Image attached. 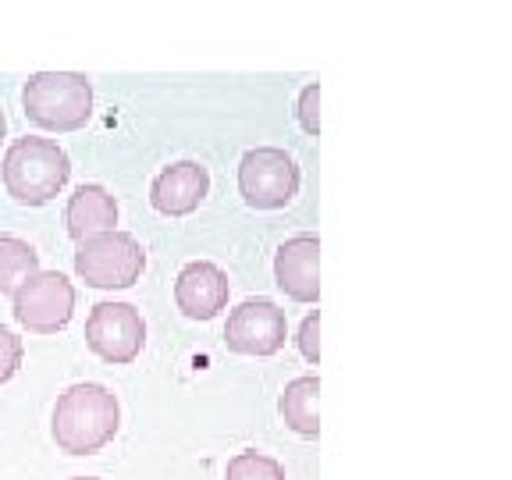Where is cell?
I'll list each match as a JSON object with an SVG mask.
<instances>
[{"label":"cell","instance_id":"cell-4","mask_svg":"<svg viewBox=\"0 0 512 480\" xmlns=\"http://www.w3.org/2000/svg\"><path fill=\"white\" fill-rule=\"evenodd\" d=\"M146 267V253L132 232H96L79 239L75 274L93 288H132Z\"/></svg>","mask_w":512,"mask_h":480},{"label":"cell","instance_id":"cell-15","mask_svg":"<svg viewBox=\"0 0 512 480\" xmlns=\"http://www.w3.org/2000/svg\"><path fill=\"white\" fill-rule=\"evenodd\" d=\"M224 480H285V466L274 456L246 448V452H235V456L228 459Z\"/></svg>","mask_w":512,"mask_h":480},{"label":"cell","instance_id":"cell-10","mask_svg":"<svg viewBox=\"0 0 512 480\" xmlns=\"http://www.w3.org/2000/svg\"><path fill=\"white\" fill-rule=\"evenodd\" d=\"M228 274L210 260H192L175 278V303L189 320H214L228 306Z\"/></svg>","mask_w":512,"mask_h":480},{"label":"cell","instance_id":"cell-9","mask_svg":"<svg viewBox=\"0 0 512 480\" xmlns=\"http://www.w3.org/2000/svg\"><path fill=\"white\" fill-rule=\"evenodd\" d=\"M274 281L288 299L317 303L320 299V239L310 232L292 235L274 253Z\"/></svg>","mask_w":512,"mask_h":480},{"label":"cell","instance_id":"cell-7","mask_svg":"<svg viewBox=\"0 0 512 480\" xmlns=\"http://www.w3.org/2000/svg\"><path fill=\"white\" fill-rule=\"evenodd\" d=\"M86 345L111 367H125L146 345L143 313L132 303H96L86 317Z\"/></svg>","mask_w":512,"mask_h":480},{"label":"cell","instance_id":"cell-6","mask_svg":"<svg viewBox=\"0 0 512 480\" xmlns=\"http://www.w3.org/2000/svg\"><path fill=\"white\" fill-rule=\"evenodd\" d=\"M11 313L32 335H57L75 313V285L61 271H36L15 288Z\"/></svg>","mask_w":512,"mask_h":480},{"label":"cell","instance_id":"cell-1","mask_svg":"<svg viewBox=\"0 0 512 480\" xmlns=\"http://www.w3.org/2000/svg\"><path fill=\"white\" fill-rule=\"evenodd\" d=\"M118 427L121 402L104 384L82 381L57 395L50 434H54L57 448L68 456H96L100 448L111 445Z\"/></svg>","mask_w":512,"mask_h":480},{"label":"cell","instance_id":"cell-2","mask_svg":"<svg viewBox=\"0 0 512 480\" xmlns=\"http://www.w3.org/2000/svg\"><path fill=\"white\" fill-rule=\"evenodd\" d=\"M72 178V160L54 139L25 136L15 139L0 160V182L25 207H43L68 185Z\"/></svg>","mask_w":512,"mask_h":480},{"label":"cell","instance_id":"cell-3","mask_svg":"<svg viewBox=\"0 0 512 480\" xmlns=\"http://www.w3.org/2000/svg\"><path fill=\"white\" fill-rule=\"evenodd\" d=\"M22 107L32 125L75 132L93 118V86L79 72H36L22 86Z\"/></svg>","mask_w":512,"mask_h":480},{"label":"cell","instance_id":"cell-18","mask_svg":"<svg viewBox=\"0 0 512 480\" xmlns=\"http://www.w3.org/2000/svg\"><path fill=\"white\" fill-rule=\"evenodd\" d=\"M317 104H320V82H310V86L299 93V125H303L306 136H317L320 132Z\"/></svg>","mask_w":512,"mask_h":480},{"label":"cell","instance_id":"cell-13","mask_svg":"<svg viewBox=\"0 0 512 480\" xmlns=\"http://www.w3.org/2000/svg\"><path fill=\"white\" fill-rule=\"evenodd\" d=\"M317 395H320V377L306 374V377H296V381H288L278 399L281 420H285L299 438H317L320 434Z\"/></svg>","mask_w":512,"mask_h":480},{"label":"cell","instance_id":"cell-11","mask_svg":"<svg viewBox=\"0 0 512 480\" xmlns=\"http://www.w3.org/2000/svg\"><path fill=\"white\" fill-rule=\"evenodd\" d=\"M210 192V175L203 164L196 160H175L164 171H157L150 185V203L157 214L168 217H185L207 200Z\"/></svg>","mask_w":512,"mask_h":480},{"label":"cell","instance_id":"cell-20","mask_svg":"<svg viewBox=\"0 0 512 480\" xmlns=\"http://www.w3.org/2000/svg\"><path fill=\"white\" fill-rule=\"evenodd\" d=\"M72 480H96V477H72Z\"/></svg>","mask_w":512,"mask_h":480},{"label":"cell","instance_id":"cell-16","mask_svg":"<svg viewBox=\"0 0 512 480\" xmlns=\"http://www.w3.org/2000/svg\"><path fill=\"white\" fill-rule=\"evenodd\" d=\"M22 356H25L22 338H18L11 328H4V324H0V384H8L11 377L18 374V367H22Z\"/></svg>","mask_w":512,"mask_h":480},{"label":"cell","instance_id":"cell-17","mask_svg":"<svg viewBox=\"0 0 512 480\" xmlns=\"http://www.w3.org/2000/svg\"><path fill=\"white\" fill-rule=\"evenodd\" d=\"M296 345H299V352H303V360L317 367V360H320V310H313L303 317Z\"/></svg>","mask_w":512,"mask_h":480},{"label":"cell","instance_id":"cell-8","mask_svg":"<svg viewBox=\"0 0 512 480\" xmlns=\"http://www.w3.org/2000/svg\"><path fill=\"white\" fill-rule=\"evenodd\" d=\"M288 338L285 310L271 299H246L228 313L224 342L239 356H274Z\"/></svg>","mask_w":512,"mask_h":480},{"label":"cell","instance_id":"cell-12","mask_svg":"<svg viewBox=\"0 0 512 480\" xmlns=\"http://www.w3.org/2000/svg\"><path fill=\"white\" fill-rule=\"evenodd\" d=\"M118 224V203L104 185H79V189L68 196V207H64V228L75 242L86 239L96 232H111Z\"/></svg>","mask_w":512,"mask_h":480},{"label":"cell","instance_id":"cell-14","mask_svg":"<svg viewBox=\"0 0 512 480\" xmlns=\"http://www.w3.org/2000/svg\"><path fill=\"white\" fill-rule=\"evenodd\" d=\"M40 271V253L18 235H0V296H15V288Z\"/></svg>","mask_w":512,"mask_h":480},{"label":"cell","instance_id":"cell-5","mask_svg":"<svg viewBox=\"0 0 512 480\" xmlns=\"http://www.w3.org/2000/svg\"><path fill=\"white\" fill-rule=\"evenodd\" d=\"M239 192L256 210H281L296 200L299 164L278 146H256L239 160Z\"/></svg>","mask_w":512,"mask_h":480},{"label":"cell","instance_id":"cell-19","mask_svg":"<svg viewBox=\"0 0 512 480\" xmlns=\"http://www.w3.org/2000/svg\"><path fill=\"white\" fill-rule=\"evenodd\" d=\"M4 132H8V118H4V111H0V139H4Z\"/></svg>","mask_w":512,"mask_h":480}]
</instances>
